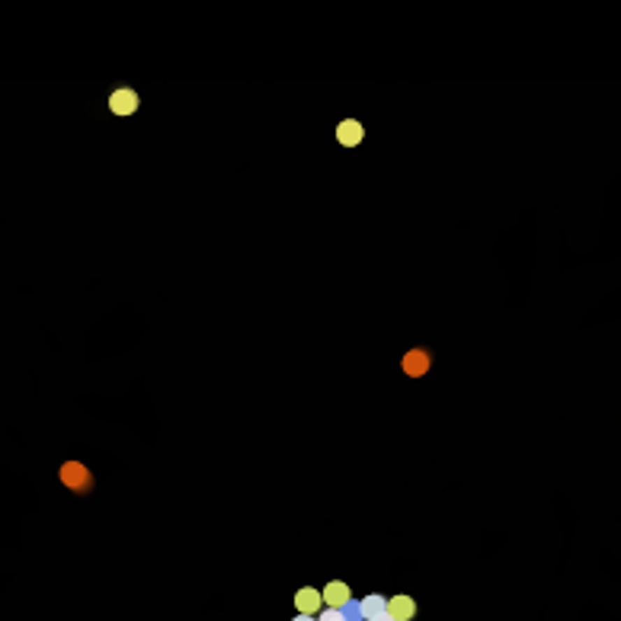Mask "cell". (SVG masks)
Segmentation results:
<instances>
[{
	"mask_svg": "<svg viewBox=\"0 0 621 621\" xmlns=\"http://www.w3.org/2000/svg\"><path fill=\"white\" fill-rule=\"evenodd\" d=\"M320 596H324V606L327 608H346L349 602H352V592H349L346 583H340V580H330V583L320 590Z\"/></svg>",
	"mask_w": 621,
	"mask_h": 621,
	"instance_id": "obj_1",
	"label": "cell"
},
{
	"mask_svg": "<svg viewBox=\"0 0 621 621\" xmlns=\"http://www.w3.org/2000/svg\"><path fill=\"white\" fill-rule=\"evenodd\" d=\"M295 608L298 615H320V608H324V596H320V590H314V586H304V590L295 592Z\"/></svg>",
	"mask_w": 621,
	"mask_h": 621,
	"instance_id": "obj_2",
	"label": "cell"
},
{
	"mask_svg": "<svg viewBox=\"0 0 621 621\" xmlns=\"http://www.w3.org/2000/svg\"><path fill=\"white\" fill-rule=\"evenodd\" d=\"M109 109H113V115H135L138 93L131 90V87H119V90H113V97H109Z\"/></svg>",
	"mask_w": 621,
	"mask_h": 621,
	"instance_id": "obj_3",
	"label": "cell"
},
{
	"mask_svg": "<svg viewBox=\"0 0 621 621\" xmlns=\"http://www.w3.org/2000/svg\"><path fill=\"white\" fill-rule=\"evenodd\" d=\"M61 484L71 487V490H87V487H90V471H87L84 464L68 462L61 468Z\"/></svg>",
	"mask_w": 621,
	"mask_h": 621,
	"instance_id": "obj_4",
	"label": "cell"
},
{
	"mask_svg": "<svg viewBox=\"0 0 621 621\" xmlns=\"http://www.w3.org/2000/svg\"><path fill=\"white\" fill-rule=\"evenodd\" d=\"M365 138V129H362V122L356 119H343L340 125H336V141L343 144V148H359Z\"/></svg>",
	"mask_w": 621,
	"mask_h": 621,
	"instance_id": "obj_5",
	"label": "cell"
},
{
	"mask_svg": "<svg viewBox=\"0 0 621 621\" xmlns=\"http://www.w3.org/2000/svg\"><path fill=\"white\" fill-rule=\"evenodd\" d=\"M387 615L394 621H413V615H417V602L410 596H394V599H387Z\"/></svg>",
	"mask_w": 621,
	"mask_h": 621,
	"instance_id": "obj_6",
	"label": "cell"
},
{
	"mask_svg": "<svg viewBox=\"0 0 621 621\" xmlns=\"http://www.w3.org/2000/svg\"><path fill=\"white\" fill-rule=\"evenodd\" d=\"M387 612V599L378 596V592H371V596H365L362 602H359V615H362L365 621H375L378 615Z\"/></svg>",
	"mask_w": 621,
	"mask_h": 621,
	"instance_id": "obj_7",
	"label": "cell"
},
{
	"mask_svg": "<svg viewBox=\"0 0 621 621\" xmlns=\"http://www.w3.org/2000/svg\"><path fill=\"white\" fill-rule=\"evenodd\" d=\"M426 369H429V356H426L423 349H413V352H407V356H404V371H407L410 378H420V375H426Z\"/></svg>",
	"mask_w": 621,
	"mask_h": 621,
	"instance_id": "obj_8",
	"label": "cell"
},
{
	"mask_svg": "<svg viewBox=\"0 0 621 621\" xmlns=\"http://www.w3.org/2000/svg\"><path fill=\"white\" fill-rule=\"evenodd\" d=\"M317 621H346V615H343L340 608H324V612L317 615Z\"/></svg>",
	"mask_w": 621,
	"mask_h": 621,
	"instance_id": "obj_9",
	"label": "cell"
},
{
	"mask_svg": "<svg viewBox=\"0 0 621 621\" xmlns=\"http://www.w3.org/2000/svg\"><path fill=\"white\" fill-rule=\"evenodd\" d=\"M292 621H317V618H310V615H298V618H292Z\"/></svg>",
	"mask_w": 621,
	"mask_h": 621,
	"instance_id": "obj_10",
	"label": "cell"
},
{
	"mask_svg": "<svg viewBox=\"0 0 621 621\" xmlns=\"http://www.w3.org/2000/svg\"><path fill=\"white\" fill-rule=\"evenodd\" d=\"M375 621H394V618H391V615L385 612V615H378V618H375Z\"/></svg>",
	"mask_w": 621,
	"mask_h": 621,
	"instance_id": "obj_11",
	"label": "cell"
}]
</instances>
